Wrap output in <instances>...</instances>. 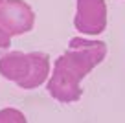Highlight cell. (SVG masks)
<instances>
[{
  "label": "cell",
  "instance_id": "6da1fadb",
  "mask_svg": "<svg viewBox=\"0 0 125 123\" xmlns=\"http://www.w3.org/2000/svg\"><path fill=\"white\" fill-rule=\"evenodd\" d=\"M107 53V46L99 41H85L74 39L70 42V51L59 57L55 64V72L52 77L50 94L59 101L79 99L81 88L79 81L103 61Z\"/></svg>",
  "mask_w": 125,
  "mask_h": 123
},
{
  "label": "cell",
  "instance_id": "7a4b0ae2",
  "mask_svg": "<svg viewBox=\"0 0 125 123\" xmlns=\"http://www.w3.org/2000/svg\"><path fill=\"white\" fill-rule=\"evenodd\" d=\"M35 24V13L22 0H4L0 6V26L9 35H22Z\"/></svg>",
  "mask_w": 125,
  "mask_h": 123
},
{
  "label": "cell",
  "instance_id": "3957f363",
  "mask_svg": "<svg viewBox=\"0 0 125 123\" xmlns=\"http://www.w3.org/2000/svg\"><path fill=\"white\" fill-rule=\"evenodd\" d=\"M74 24L85 35H98L107 26L105 0H77Z\"/></svg>",
  "mask_w": 125,
  "mask_h": 123
},
{
  "label": "cell",
  "instance_id": "277c9868",
  "mask_svg": "<svg viewBox=\"0 0 125 123\" xmlns=\"http://www.w3.org/2000/svg\"><path fill=\"white\" fill-rule=\"evenodd\" d=\"M30 66H31L30 55L17 53V51L6 53L4 57L0 59V73H2L8 81H15L17 85L22 83V81L28 77Z\"/></svg>",
  "mask_w": 125,
  "mask_h": 123
},
{
  "label": "cell",
  "instance_id": "5b68a950",
  "mask_svg": "<svg viewBox=\"0 0 125 123\" xmlns=\"http://www.w3.org/2000/svg\"><path fill=\"white\" fill-rule=\"evenodd\" d=\"M30 61H31V66H30V73L28 77L19 83V86L22 88H35V86L42 85L48 77V57L42 53H30Z\"/></svg>",
  "mask_w": 125,
  "mask_h": 123
},
{
  "label": "cell",
  "instance_id": "8992f818",
  "mask_svg": "<svg viewBox=\"0 0 125 123\" xmlns=\"http://www.w3.org/2000/svg\"><path fill=\"white\" fill-rule=\"evenodd\" d=\"M0 123H26V118L15 108H4L0 112Z\"/></svg>",
  "mask_w": 125,
  "mask_h": 123
},
{
  "label": "cell",
  "instance_id": "52a82bcc",
  "mask_svg": "<svg viewBox=\"0 0 125 123\" xmlns=\"http://www.w3.org/2000/svg\"><path fill=\"white\" fill-rule=\"evenodd\" d=\"M2 4H4V0H0V6H2Z\"/></svg>",
  "mask_w": 125,
  "mask_h": 123
}]
</instances>
